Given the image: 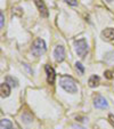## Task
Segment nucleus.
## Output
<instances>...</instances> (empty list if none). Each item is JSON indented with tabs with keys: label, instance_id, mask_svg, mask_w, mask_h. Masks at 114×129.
<instances>
[{
	"label": "nucleus",
	"instance_id": "1",
	"mask_svg": "<svg viewBox=\"0 0 114 129\" xmlns=\"http://www.w3.org/2000/svg\"><path fill=\"white\" fill-rule=\"evenodd\" d=\"M59 85L65 91L70 94H75L78 91V86L75 83L74 79L70 76H63L59 79Z\"/></svg>",
	"mask_w": 114,
	"mask_h": 129
},
{
	"label": "nucleus",
	"instance_id": "2",
	"mask_svg": "<svg viewBox=\"0 0 114 129\" xmlns=\"http://www.w3.org/2000/svg\"><path fill=\"white\" fill-rule=\"evenodd\" d=\"M32 54H33L34 56H41V55H44L45 53H46L47 50V47H46V42H45L44 39H41V38H38V39H35L33 41V44H32Z\"/></svg>",
	"mask_w": 114,
	"mask_h": 129
},
{
	"label": "nucleus",
	"instance_id": "3",
	"mask_svg": "<svg viewBox=\"0 0 114 129\" xmlns=\"http://www.w3.org/2000/svg\"><path fill=\"white\" fill-rule=\"evenodd\" d=\"M75 46V51L80 57H85L88 53V44L86 39H79L74 41Z\"/></svg>",
	"mask_w": 114,
	"mask_h": 129
},
{
	"label": "nucleus",
	"instance_id": "4",
	"mask_svg": "<svg viewBox=\"0 0 114 129\" xmlns=\"http://www.w3.org/2000/svg\"><path fill=\"white\" fill-rule=\"evenodd\" d=\"M54 56H55L56 62H58V63L63 62L64 58H65V48L63 46H61V45L57 46L55 48V51H54Z\"/></svg>",
	"mask_w": 114,
	"mask_h": 129
},
{
	"label": "nucleus",
	"instance_id": "5",
	"mask_svg": "<svg viewBox=\"0 0 114 129\" xmlns=\"http://www.w3.org/2000/svg\"><path fill=\"white\" fill-rule=\"evenodd\" d=\"M45 71L47 73V81L50 85L55 83V79H56V72L54 70V68H51L50 65H46L45 66Z\"/></svg>",
	"mask_w": 114,
	"mask_h": 129
},
{
	"label": "nucleus",
	"instance_id": "6",
	"mask_svg": "<svg viewBox=\"0 0 114 129\" xmlns=\"http://www.w3.org/2000/svg\"><path fill=\"white\" fill-rule=\"evenodd\" d=\"M94 105H95V107H97V109H107V107H108L107 101L100 95L96 96V98L94 100Z\"/></svg>",
	"mask_w": 114,
	"mask_h": 129
},
{
	"label": "nucleus",
	"instance_id": "7",
	"mask_svg": "<svg viewBox=\"0 0 114 129\" xmlns=\"http://www.w3.org/2000/svg\"><path fill=\"white\" fill-rule=\"evenodd\" d=\"M34 3H35V5H36V7H38V9H39L41 16H44V17L48 16V10H47V7H46V5H45L44 0H34Z\"/></svg>",
	"mask_w": 114,
	"mask_h": 129
},
{
	"label": "nucleus",
	"instance_id": "8",
	"mask_svg": "<svg viewBox=\"0 0 114 129\" xmlns=\"http://www.w3.org/2000/svg\"><path fill=\"white\" fill-rule=\"evenodd\" d=\"M9 94H10V86L7 82L1 83V86H0V95H1V97L3 98L8 97Z\"/></svg>",
	"mask_w": 114,
	"mask_h": 129
},
{
	"label": "nucleus",
	"instance_id": "9",
	"mask_svg": "<svg viewBox=\"0 0 114 129\" xmlns=\"http://www.w3.org/2000/svg\"><path fill=\"white\" fill-rule=\"evenodd\" d=\"M102 36L104 37V39L108 40V41L114 40V29L113 27H107L102 32Z\"/></svg>",
	"mask_w": 114,
	"mask_h": 129
},
{
	"label": "nucleus",
	"instance_id": "10",
	"mask_svg": "<svg viewBox=\"0 0 114 129\" xmlns=\"http://www.w3.org/2000/svg\"><path fill=\"white\" fill-rule=\"evenodd\" d=\"M99 81H100V79H99V77H98V76H91V77L89 78L88 85H89L91 88L97 87V86L99 85Z\"/></svg>",
	"mask_w": 114,
	"mask_h": 129
},
{
	"label": "nucleus",
	"instance_id": "11",
	"mask_svg": "<svg viewBox=\"0 0 114 129\" xmlns=\"http://www.w3.org/2000/svg\"><path fill=\"white\" fill-rule=\"evenodd\" d=\"M0 129H13L12 121L8 119H3L0 122Z\"/></svg>",
	"mask_w": 114,
	"mask_h": 129
},
{
	"label": "nucleus",
	"instance_id": "12",
	"mask_svg": "<svg viewBox=\"0 0 114 129\" xmlns=\"http://www.w3.org/2000/svg\"><path fill=\"white\" fill-rule=\"evenodd\" d=\"M6 82L13 88H15V87L18 86V81H17L15 78H13V77H6Z\"/></svg>",
	"mask_w": 114,
	"mask_h": 129
},
{
	"label": "nucleus",
	"instance_id": "13",
	"mask_svg": "<svg viewBox=\"0 0 114 129\" xmlns=\"http://www.w3.org/2000/svg\"><path fill=\"white\" fill-rule=\"evenodd\" d=\"M75 68H77V70H79V72H80L81 74L85 73V68H83V65L80 62H77V63H75Z\"/></svg>",
	"mask_w": 114,
	"mask_h": 129
},
{
	"label": "nucleus",
	"instance_id": "14",
	"mask_svg": "<svg viewBox=\"0 0 114 129\" xmlns=\"http://www.w3.org/2000/svg\"><path fill=\"white\" fill-rule=\"evenodd\" d=\"M65 3L67 5H71V6H77L78 5V1L77 0H65Z\"/></svg>",
	"mask_w": 114,
	"mask_h": 129
},
{
	"label": "nucleus",
	"instance_id": "15",
	"mask_svg": "<svg viewBox=\"0 0 114 129\" xmlns=\"http://www.w3.org/2000/svg\"><path fill=\"white\" fill-rule=\"evenodd\" d=\"M104 74H105V77H106L107 79H112V78H113V74H112L111 71H105Z\"/></svg>",
	"mask_w": 114,
	"mask_h": 129
},
{
	"label": "nucleus",
	"instance_id": "16",
	"mask_svg": "<svg viewBox=\"0 0 114 129\" xmlns=\"http://www.w3.org/2000/svg\"><path fill=\"white\" fill-rule=\"evenodd\" d=\"M4 20H5V18H4V14L0 13V26L1 27H4Z\"/></svg>",
	"mask_w": 114,
	"mask_h": 129
},
{
	"label": "nucleus",
	"instance_id": "17",
	"mask_svg": "<svg viewBox=\"0 0 114 129\" xmlns=\"http://www.w3.org/2000/svg\"><path fill=\"white\" fill-rule=\"evenodd\" d=\"M108 120H109V122H111V124L114 127V115L113 114H109L108 115Z\"/></svg>",
	"mask_w": 114,
	"mask_h": 129
},
{
	"label": "nucleus",
	"instance_id": "18",
	"mask_svg": "<svg viewBox=\"0 0 114 129\" xmlns=\"http://www.w3.org/2000/svg\"><path fill=\"white\" fill-rule=\"evenodd\" d=\"M73 128H74V129H85L83 127H81V126H77V124H74V126H73Z\"/></svg>",
	"mask_w": 114,
	"mask_h": 129
},
{
	"label": "nucleus",
	"instance_id": "19",
	"mask_svg": "<svg viewBox=\"0 0 114 129\" xmlns=\"http://www.w3.org/2000/svg\"><path fill=\"white\" fill-rule=\"evenodd\" d=\"M106 1H108V3H111V1H113V0H106Z\"/></svg>",
	"mask_w": 114,
	"mask_h": 129
}]
</instances>
